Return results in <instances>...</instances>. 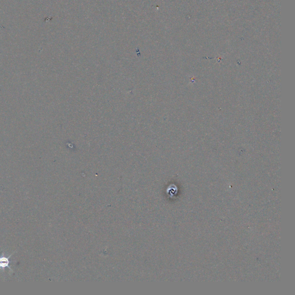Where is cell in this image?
<instances>
[{
    "instance_id": "6da1fadb",
    "label": "cell",
    "mask_w": 295,
    "mask_h": 295,
    "mask_svg": "<svg viewBox=\"0 0 295 295\" xmlns=\"http://www.w3.org/2000/svg\"><path fill=\"white\" fill-rule=\"evenodd\" d=\"M16 253L14 252L13 253L11 254L10 255H9L8 257H6L4 256L3 254H2V255L1 256H0V270H3L5 269V267H8L10 270H11L12 271H13L12 268L10 267V266H9V263H10V261H9V258H10V257L15 253Z\"/></svg>"
}]
</instances>
